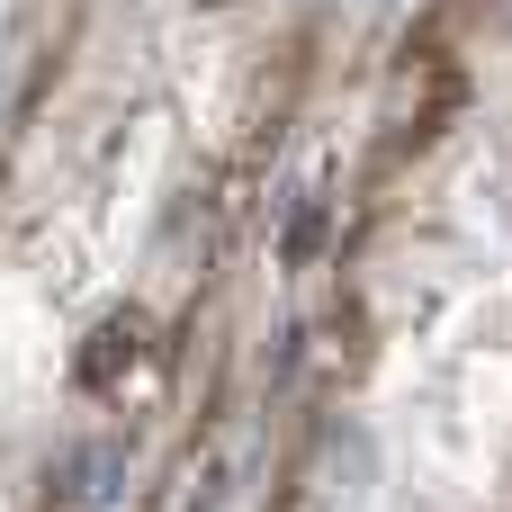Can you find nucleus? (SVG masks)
I'll return each instance as SVG.
<instances>
[{"instance_id": "f257e3e1", "label": "nucleus", "mask_w": 512, "mask_h": 512, "mask_svg": "<svg viewBox=\"0 0 512 512\" xmlns=\"http://www.w3.org/2000/svg\"><path fill=\"white\" fill-rule=\"evenodd\" d=\"M117 504H126V441L81 432L45 477V512H117Z\"/></svg>"}, {"instance_id": "f03ea898", "label": "nucleus", "mask_w": 512, "mask_h": 512, "mask_svg": "<svg viewBox=\"0 0 512 512\" xmlns=\"http://www.w3.org/2000/svg\"><path fill=\"white\" fill-rule=\"evenodd\" d=\"M135 360H144V315H135V306H126V315H108V324H99V333H90V351H81V360H72V378H81V387H90V396H99V387H117V378H126V369H135Z\"/></svg>"}, {"instance_id": "7ed1b4c3", "label": "nucleus", "mask_w": 512, "mask_h": 512, "mask_svg": "<svg viewBox=\"0 0 512 512\" xmlns=\"http://www.w3.org/2000/svg\"><path fill=\"white\" fill-rule=\"evenodd\" d=\"M324 225H333V198H324V189H297L288 234H279V261H288V270H306V261L324 252Z\"/></svg>"}, {"instance_id": "20e7f679", "label": "nucleus", "mask_w": 512, "mask_h": 512, "mask_svg": "<svg viewBox=\"0 0 512 512\" xmlns=\"http://www.w3.org/2000/svg\"><path fill=\"white\" fill-rule=\"evenodd\" d=\"M486 27H495V36H512V0H486Z\"/></svg>"}]
</instances>
